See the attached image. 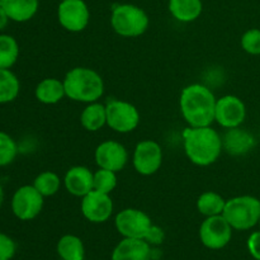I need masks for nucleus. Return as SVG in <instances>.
Here are the masks:
<instances>
[{
	"label": "nucleus",
	"instance_id": "1",
	"mask_svg": "<svg viewBox=\"0 0 260 260\" xmlns=\"http://www.w3.org/2000/svg\"><path fill=\"white\" fill-rule=\"evenodd\" d=\"M215 94L202 84H190L182 90L180 113L189 127L211 126L215 122Z\"/></svg>",
	"mask_w": 260,
	"mask_h": 260
},
{
	"label": "nucleus",
	"instance_id": "2",
	"mask_svg": "<svg viewBox=\"0 0 260 260\" xmlns=\"http://www.w3.org/2000/svg\"><path fill=\"white\" fill-rule=\"evenodd\" d=\"M183 146L189 161L197 167H210L222 152V137L211 126L188 127L183 132Z\"/></svg>",
	"mask_w": 260,
	"mask_h": 260
},
{
	"label": "nucleus",
	"instance_id": "3",
	"mask_svg": "<svg viewBox=\"0 0 260 260\" xmlns=\"http://www.w3.org/2000/svg\"><path fill=\"white\" fill-rule=\"evenodd\" d=\"M68 98L79 103L98 102L104 93V81L95 70L89 68H74L63 78Z\"/></svg>",
	"mask_w": 260,
	"mask_h": 260
},
{
	"label": "nucleus",
	"instance_id": "4",
	"mask_svg": "<svg viewBox=\"0 0 260 260\" xmlns=\"http://www.w3.org/2000/svg\"><path fill=\"white\" fill-rule=\"evenodd\" d=\"M149 15L137 5L119 4L112 10L111 25L121 37L135 38L142 36L149 28Z\"/></svg>",
	"mask_w": 260,
	"mask_h": 260
},
{
	"label": "nucleus",
	"instance_id": "5",
	"mask_svg": "<svg viewBox=\"0 0 260 260\" xmlns=\"http://www.w3.org/2000/svg\"><path fill=\"white\" fill-rule=\"evenodd\" d=\"M234 230H250L259 223L260 200L253 196H239L226 201L222 213Z\"/></svg>",
	"mask_w": 260,
	"mask_h": 260
},
{
	"label": "nucleus",
	"instance_id": "6",
	"mask_svg": "<svg viewBox=\"0 0 260 260\" xmlns=\"http://www.w3.org/2000/svg\"><path fill=\"white\" fill-rule=\"evenodd\" d=\"M107 126L118 134L135 131L140 123V112L134 104L126 101H111L106 104Z\"/></svg>",
	"mask_w": 260,
	"mask_h": 260
},
{
	"label": "nucleus",
	"instance_id": "7",
	"mask_svg": "<svg viewBox=\"0 0 260 260\" xmlns=\"http://www.w3.org/2000/svg\"><path fill=\"white\" fill-rule=\"evenodd\" d=\"M45 197L32 185H22L12 197V212L18 220L30 221L41 213Z\"/></svg>",
	"mask_w": 260,
	"mask_h": 260
},
{
	"label": "nucleus",
	"instance_id": "8",
	"mask_svg": "<svg viewBox=\"0 0 260 260\" xmlns=\"http://www.w3.org/2000/svg\"><path fill=\"white\" fill-rule=\"evenodd\" d=\"M117 231L123 238L146 239L152 229V221L149 215L137 208H126L122 210L114 220Z\"/></svg>",
	"mask_w": 260,
	"mask_h": 260
},
{
	"label": "nucleus",
	"instance_id": "9",
	"mask_svg": "<svg viewBox=\"0 0 260 260\" xmlns=\"http://www.w3.org/2000/svg\"><path fill=\"white\" fill-rule=\"evenodd\" d=\"M57 19L63 29L78 33L90 22V10L84 0H62L57 8Z\"/></svg>",
	"mask_w": 260,
	"mask_h": 260
},
{
	"label": "nucleus",
	"instance_id": "10",
	"mask_svg": "<svg viewBox=\"0 0 260 260\" xmlns=\"http://www.w3.org/2000/svg\"><path fill=\"white\" fill-rule=\"evenodd\" d=\"M230 223L222 215L206 217L200 228V239L203 245L212 250H218L228 245L233 238Z\"/></svg>",
	"mask_w": 260,
	"mask_h": 260
},
{
	"label": "nucleus",
	"instance_id": "11",
	"mask_svg": "<svg viewBox=\"0 0 260 260\" xmlns=\"http://www.w3.org/2000/svg\"><path fill=\"white\" fill-rule=\"evenodd\" d=\"M132 164L135 170L144 177L155 174L162 164L161 146L152 140L140 141L135 147Z\"/></svg>",
	"mask_w": 260,
	"mask_h": 260
},
{
	"label": "nucleus",
	"instance_id": "12",
	"mask_svg": "<svg viewBox=\"0 0 260 260\" xmlns=\"http://www.w3.org/2000/svg\"><path fill=\"white\" fill-rule=\"evenodd\" d=\"M246 118V107L236 95H223L216 102L215 121L223 128L240 127Z\"/></svg>",
	"mask_w": 260,
	"mask_h": 260
},
{
	"label": "nucleus",
	"instance_id": "13",
	"mask_svg": "<svg viewBox=\"0 0 260 260\" xmlns=\"http://www.w3.org/2000/svg\"><path fill=\"white\" fill-rule=\"evenodd\" d=\"M81 213L93 223L106 222L113 213V201L111 196L93 189L81 198Z\"/></svg>",
	"mask_w": 260,
	"mask_h": 260
},
{
	"label": "nucleus",
	"instance_id": "14",
	"mask_svg": "<svg viewBox=\"0 0 260 260\" xmlns=\"http://www.w3.org/2000/svg\"><path fill=\"white\" fill-rule=\"evenodd\" d=\"M94 159L102 169L118 173L123 170L128 162V152L121 142L107 140L96 146Z\"/></svg>",
	"mask_w": 260,
	"mask_h": 260
},
{
	"label": "nucleus",
	"instance_id": "15",
	"mask_svg": "<svg viewBox=\"0 0 260 260\" xmlns=\"http://www.w3.org/2000/svg\"><path fill=\"white\" fill-rule=\"evenodd\" d=\"M94 173L86 167L76 165L70 168L63 177V185L66 190L74 197L83 198L93 190Z\"/></svg>",
	"mask_w": 260,
	"mask_h": 260
},
{
	"label": "nucleus",
	"instance_id": "16",
	"mask_svg": "<svg viewBox=\"0 0 260 260\" xmlns=\"http://www.w3.org/2000/svg\"><path fill=\"white\" fill-rule=\"evenodd\" d=\"M255 146V139L250 132L241 129L240 127L229 128L222 137V147L228 154L233 156H241Z\"/></svg>",
	"mask_w": 260,
	"mask_h": 260
},
{
	"label": "nucleus",
	"instance_id": "17",
	"mask_svg": "<svg viewBox=\"0 0 260 260\" xmlns=\"http://www.w3.org/2000/svg\"><path fill=\"white\" fill-rule=\"evenodd\" d=\"M151 248L144 239L124 238L112 254V260H150Z\"/></svg>",
	"mask_w": 260,
	"mask_h": 260
},
{
	"label": "nucleus",
	"instance_id": "18",
	"mask_svg": "<svg viewBox=\"0 0 260 260\" xmlns=\"http://www.w3.org/2000/svg\"><path fill=\"white\" fill-rule=\"evenodd\" d=\"M35 96L40 103L52 106L62 101L66 96L63 81L56 78H46L37 84L35 89Z\"/></svg>",
	"mask_w": 260,
	"mask_h": 260
},
{
	"label": "nucleus",
	"instance_id": "19",
	"mask_svg": "<svg viewBox=\"0 0 260 260\" xmlns=\"http://www.w3.org/2000/svg\"><path fill=\"white\" fill-rule=\"evenodd\" d=\"M3 8L10 20L24 23L32 19L38 12L40 0H5Z\"/></svg>",
	"mask_w": 260,
	"mask_h": 260
},
{
	"label": "nucleus",
	"instance_id": "20",
	"mask_svg": "<svg viewBox=\"0 0 260 260\" xmlns=\"http://www.w3.org/2000/svg\"><path fill=\"white\" fill-rule=\"evenodd\" d=\"M202 0H169V12L182 23H190L202 14Z\"/></svg>",
	"mask_w": 260,
	"mask_h": 260
},
{
	"label": "nucleus",
	"instance_id": "21",
	"mask_svg": "<svg viewBox=\"0 0 260 260\" xmlns=\"http://www.w3.org/2000/svg\"><path fill=\"white\" fill-rule=\"evenodd\" d=\"M80 123L86 131L96 132L107 124V108L99 102L89 103L80 114Z\"/></svg>",
	"mask_w": 260,
	"mask_h": 260
},
{
	"label": "nucleus",
	"instance_id": "22",
	"mask_svg": "<svg viewBox=\"0 0 260 260\" xmlns=\"http://www.w3.org/2000/svg\"><path fill=\"white\" fill-rule=\"evenodd\" d=\"M20 91L18 76L10 69H0V104L14 102Z\"/></svg>",
	"mask_w": 260,
	"mask_h": 260
},
{
	"label": "nucleus",
	"instance_id": "23",
	"mask_svg": "<svg viewBox=\"0 0 260 260\" xmlns=\"http://www.w3.org/2000/svg\"><path fill=\"white\" fill-rule=\"evenodd\" d=\"M225 206L226 200H223L222 196L216 192H212V190L202 193L197 200L198 212L201 215L206 216V217L222 215Z\"/></svg>",
	"mask_w": 260,
	"mask_h": 260
},
{
	"label": "nucleus",
	"instance_id": "24",
	"mask_svg": "<svg viewBox=\"0 0 260 260\" xmlns=\"http://www.w3.org/2000/svg\"><path fill=\"white\" fill-rule=\"evenodd\" d=\"M57 254L62 260H84L85 249L80 238L63 235L57 243Z\"/></svg>",
	"mask_w": 260,
	"mask_h": 260
},
{
	"label": "nucleus",
	"instance_id": "25",
	"mask_svg": "<svg viewBox=\"0 0 260 260\" xmlns=\"http://www.w3.org/2000/svg\"><path fill=\"white\" fill-rule=\"evenodd\" d=\"M19 57V45L13 36L0 35V69H12Z\"/></svg>",
	"mask_w": 260,
	"mask_h": 260
},
{
	"label": "nucleus",
	"instance_id": "26",
	"mask_svg": "<svg viewBox=\"0 0 260 260\" xmlns=\"http://www.w3.org/2000/svg\"><path fill=\"white\" fill-rule=\"evenodd\" d=\"M33 187L43 196V197H52L60 190L61 188V179L56 173L42 172L35 178Z\"/></svg>",
	"mask_w": 260,
	"mask_h": 260
},
{
	"label": "nucleus",
	"instance_id": "27",
	"mask_svg": "<svg viewBox=\"0 0 260 260\" xmlns=\"http://www.w3.org/2000/svg\"><path fill=\"white\" fill-rule=\"evenodd\" d=\"M117 187V173L112 172L108 169H102L99 168L95 173H94V182H93V189L98 190V192L106 193V194H111Z\"/></svg>",
	"mask_w": 260,
	"mask_h": 260
},
{
	"label": "nucleus",
	"instance_id": "28",
	"mask_svg": "<svg viewBox=\"0 0 260 260\" xmlns=\"http://www.w3.org/2000/svg\"><path fill=\"white\" fill-rule=\"evenodd\" d=\"M17 154L18 146L15 140L7 132L0 131V168L12 164Z\"/></svg>",
	"mask_w": 260,
	"mask_h": 260
},
{
	"label": "nucleus",
	"instance_id": "29",
	"mask_svg": "<svg viewBox=\"0 0 260 260\" xmlns=\"http://www.w3.org/2000/svg\"><path fill=\"white\" fill-rule=\"evenodd\" d=\"M241 48L249 55H260V29L251 28L241 37Z\"/></svg>",
	"mask_w": 260,
	"mask_h": 260
},
{
	"label": "nucleus",
	"instance_id": "30",
	"mask_svg": "<svg viewBox=\"0 0 260 260\" xmlns=\"http://www.w3.org/2000/svg\"><path fill=\"white\" fill-rule=\"evenodd\" d=\"M17 246L14 240L5 234L0 233V260H10L14 256Z\"/></svg>",
	"mask_w": 260,
	"mask_h": 260
},
{
	"label": "nucleus",
	"instance_id": "31",
	"mask_svg": "<svg viewBox=\"0 0 260 260\" xmlns=\"http://www.w3.org/2000/svg\"><path fill=\"white\" fill-rule=\"evenodd\" d=\"M248 249L254 259L260 260V231H255L249 236Z\"/></svg>",
	"mask_w": 260,
	"mask_h": 260
},
{
	"label": "nucleus",
	"instance_id": "32",
	"mask_svg": "<svg viewBox=\"0 0 260 260\" xmlns=\"http://www.w3.org/2000/svg\"><path fill=\"white\" fill-rule=\"evenodd\" d=\"M162 239H164V236H162V231L160 230L159 228H156V226H152L151 231H150L149 235L146 236L145 240H146L149 244H160L162 241Z\"/></svg>",
	"mask_w": 260,
	"mask_h": 260
},
{
	"label": "nucleus",
	"instance_id": "33",
	"mask_svg": "<svg viewBox=\"0 0 260 260\" xmlns=\"http://www.w3.org/2000/svg\"><path fill=\"white\" fill-rule=\"evenodd\" d=\"M9 17H8L7 12L4 10V8L0 7V30L4 29L5 27L8 25V23H9Z\"/></svg>",
	"mask_w": 260,
	"mask_h": 260
},
{
	"label": "nucleus",
	"instance_id": "34",
	"mask_svg": "<svg viewBox=\"0 0 260 260\" xmlns=\"http://www.w3.org/2000/svg\"><path fill=\"white\" fill-rule=\"evenodd\" d=\"M4 2L5 0H0V7H3V5H4Z\"/></svg>",
	"mask_w": 260,
	"mask_h": 260
},
{
	"label": "nucleus",
	"instance_id": "35",
	"mask_svg": "<svg viewBox=\"0 0 260 260\" xmlns=\"http://www.w3.org/2000/svg\"><path fill=\"white\" fill-rule=\"evenodd\" d=\"M258 225H259V226H260V220H259V223H258Z\"/></svg>",
	"mask_w": 260,
	"mask_h": 260
}]
</instances>
